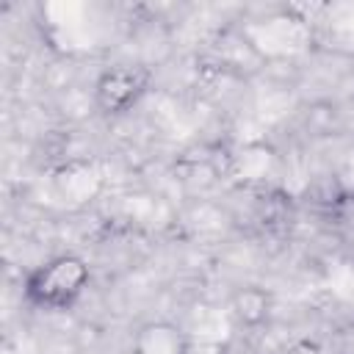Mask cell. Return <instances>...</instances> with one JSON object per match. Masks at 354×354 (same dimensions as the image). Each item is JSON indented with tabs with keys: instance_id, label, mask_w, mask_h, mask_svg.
<instances>
[{
	"instance_id": "cell-1",
	"label": "cell",
	"mask_w": 354,
	"mask_h": 354,
	"mask_svg": "<svg viewBox=\"0 0 354 354\" xmlns=\"http://www.w3.org/2000/svg\"><path fill=\"white\" fill-rule=\"evenodd\" d=\"M91 271L77 254H58L39 268H33L25 279V296L47 310H66L86 290Z\"/></svg>"
},
{
	"instance_id": "cell-2",
	"label": "cell",
	"mask_w": 354,
	"mask_h": 354,
	"mask_svg": "<svg viewBox=\"0 0 354 354\" xmlns=\"http://www.w3.org/2000/svg\"><path fill=\"white\" fill-rule=\"evenodd\" d=\"M149 72L138 66H113L100 75L94 86V100L102 113H124L130 111L147 91Z\"/></svg>"
},
{
	"instance_id": "cell-3",
	"label": "cell",
	"mask_w": 354,
	"mask_h": 354,
	"mask_svg": "<svg viewBox=\"0 0 354 354\" xmlns=\"http://www.w3.org/2000/svg\"><path fill=\"white\" fill-rule=\"evenodd\" d=\"M130 351L133 354H191V343L183 326L158 318L136 329L130 340Z\"/></svg>"
}]
</instances>
